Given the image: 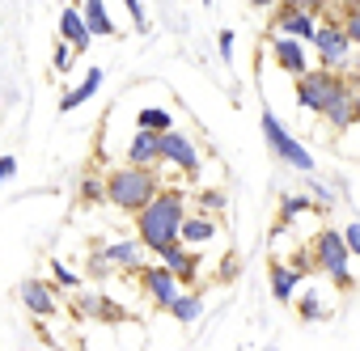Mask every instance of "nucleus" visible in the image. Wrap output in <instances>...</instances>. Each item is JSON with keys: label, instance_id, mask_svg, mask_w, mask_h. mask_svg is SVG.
<instances>
[{"label": "nucleus", "instance_id": "obj_1", "mask_svg": "<svg viewBox=\"0 0 360 351\" xmlns=\"http://www.w3.org/2000/svg\"><path fill=\"white\" fill-rule=\"evenodd\" d=\"M183 220H187V195L183 191H157V199L148 208L136 212V237L144 241V250L161 254L169 241H178L183 233Z\"/></svg>", "mask_w": 360, "mask_h": 351}, {"label": "nucleus", "instance_id": "obj_2", "mask_svg": "<svg viewBox=\"0 0 360 351\" xmlns=\"http://www.w3.org/2000/svg\"><path fill=\"white\" fill-rule=\"evenodd\" d=\"M157 191H161V183H157V173L148 169V165H119L115 173H106V204H115L119 212H140V208H148L153 199H157Z\"/></svg>", "mask_w": 360, "mask_h": 351}, {"label": "nucleus", "instance_id": "obj_3", "mask_svg": "<svg viewBox=\"0 0 360 351\" xmlns=\"http://www.w3.org/2000/svg\"><path fill=\"white\" fill-rule=\"evenodd\" d=\"M309 258L318 263V271H326V275H330V284H335V288H352V258H356V254L347 250L343 229H322V233L314 237Z\"/></svg>", "mask_w": 360, "mask_h": 351}, {"label": "nucleus", "instance_id": "obj_4", "mask_svg": "<svg viewBox=\"0 0 360 351\" xmlns=\"http://www.w3.org/2000/svg\"><path fill=\"white\" fill-rule=\"evenodd\" d=\"M259 123H263V144H267V152L271 157H280L284 165H292L297 173H314V157H309V148L263 106V114H259Z\"/></svg>", "mask_w": 360, "mask_h": 351}, {"label": "nucleus", "instance_id": "obj_5", "mask_svg": "<svg viewBox=\"0 0 360 351\" xmlns=\"http://www.w3.org/2000/svg\"><path fill=\"white\" fill-rule=\"evenodd\" d=\"M292 81H297V106L309 110V114H322L343 77H339L335 68H309V72H301V77H292Z\"/></svg>", "mask_w": 360, "mask_h": 351}, {"label": "nucleus", "instance_id": "obj_6", "mask_svg": "<svg viewBox=\"0 0 360 351\" xmlns=\"http://www.w3.org/2000/svg\"><path fill=\"white\" fill-rule=\"evenodd\" d=\"M352 34L343 30V22H330V18H322L318 22V34H314V51H318V64L322 68H343L347 64V55H352Z\"/></svg>", "mask_w": 360, "mask_h": 351}, {"label": "nucleus", "instance_id": "obj_7", "mask_svg": "<svg viewBox=\"0 0 360 351\" xmlns=\"http://www.w3.org/2000/svg\"><path fill=\"white\" fill-rule=\"evenodd\" d=\"M161 161H169L174 169H183V173H200V165H204L195 140L183 135V131H174V127L161 131Z\"/></svg>", "mask_w": 360, "mask_h": 351}, {"label": "nucleus", "instance_id": "obj_8", "mask_svg": "<svg viewBox=\"0 0 360 351\" xmlns=\"http://www.w3.org/2000/svg\"><path fill=\"white\" fill-rule=\"evenodd\" d=\"M140 284H144V292H148V300L153 305H161V309H169L178 296H183V279H178L165 263H157V267H144L140 271Z\"/></svg>", "mask_w": 360, "mask_h": 351}, {"label": "nucleus", "instance_id": "obj_9", "mask_svg": "<svg viewBox=\"0 0 360 351\" xmlns=\"http://www.w3.org/2000/svg\"><path fill=\"white\" fill-rule=\"evenodd\" d=\"M318 13H309V9H297V5H280V13H276V22H271V30L276 34H288V39H301V43H314V34H318Z\"/></svg>", "mask_w": 360, "mask_h": 351}, {"label": "nucleus", "instance_id": "obj_10", "mask_svg": "<svg viewBox=\"0 0 360 351\" xmlns=\"http://www.w3.org/2000/svg\"><path fill=\"white\" fill-rule=\"evenodd\" d=\"M322 119H326L335 131H347V127L356 123V89H352L347 81H339V89L330 93V102H326Z\"/></svg>", "mask_w": 360, "mask_h": 351}, {"label": "nucleus", "instance_id": "obj_11", "mask_svg": "<svg viewBox=\"0 0 360 351\" xmlns=\"http://www.w3.org/2000/svg\"><path fill=\"white\" fill-rule=\"evenodd\" d=\"M271 55H276V64H280L288 77H301V72H309V51H305V43H301V39L276 34V47H271Z\"/></svg>", "mask_w": 360, "mask_h": 351}, {"label": "nucleus", "instance_id": "obj_12", "mask_svg": "<svg viewBox=\"0 0 360 351\" xmlns=\"http://www.w3.org/2000/svg\"><path fill=\"white\" fill-rule=\"evenodd\" d=\"M157 258H161V263H165L178 279H183V284H191V279H195V271H200V254H195L187 241H169Z\"/></svg>", "mask_w": 360, "mask_h": 351}, {"label": "nucleus", "instance_id": "obj_13", "mask_svg": "<svg viewBox=\"0 0 360 351\" xmlns=\"http://www.w3.org/2000/svg\"><path fill=\"white\" fill-rule=\"evenodd\" d=\"M60 39H68L77 51H89L94 30H89V22H85V9H81V5H68V9L60 13Z\"/></svg>", "mask_w": 360, "mask_h": 351}, {"label": "nucleus", "instance_id": "obj_14", "mask_svg": "<svg viewBox=\"0 0 360 351\" xmlns=\"http://www.w3.org/2000/svg\"><path fill=\"white\" fill-rule=\"evenodd\" d=\"M102 81H106V72H102L98 64H89V68H85V77H81V85H72V89H68V93L60 98V110H64V114H72L77 106H85L89 98H98Z\"/></svg>", "mask_w": 360, "mask_h": 351}, {"label": "nucleus", "instance_id": "obj_15", "mask_svg": "<svg viewBox=\"0 0 360 351\" xmlns=\"http://www.w3.org/2000/svg\"><path fill=\"white\" fill-rule=\"evenodd\" d=\"M127 161H131V165H157V161H161V131L136 127V135H131V144H127Z\"/></svg>", "mask_w": 360, "mask_h": 351}, {"label": "nucleus", "instance_id": "obj_16", "mask_svg": "<svg viewBox=\"0 0 360 351\" xmlns=\"http://www.w3.org/2000/svg\"><path fill=\"white\" fill-rule=\"evenodd\" d=\"M217 233H221V225H217L208 212H195V216H187V220H183V233H178V241H187L191 250H200V246L217 241Z\"/></svg>", "mask_w": 360, "mask_h": 351}, {"label": "nucleus", "instance_id": "obj_17", "mask_svg": "<svg viewBox=\"0 0 360 351\" xmlns=\"http://www.w3.org/2000/svg\"><path fill=\"white\" fill-rule=\"evenodd\" d=\"M22 305L34 313V317H51L56 309H60V300H56V292L43 284V279H26L22 284Z\"/></svg>", "mask_w": 360, "mask_h": 351}, {"label": "nucleus", "instance_id": "obj_18", "mask_svg": "<svg viewBox=\"0 0 360 351\" xmlns=\"http://www.w3.org/2000/svg\"><path fill=\"white\" fill-rule=\"evenodd\" d=\"M115 271H131V267H140V258H144V241L136 237V241H110V246H102L98 250Z\"/></svg>", "mask_w": 360, "mask_h": 351}, {"label": "nucleus", "instance_id": "obj_19", "mask_svg": "<svg viewBox=\"0 0 360 351\" xmlns=\"http://www.w3.org/2000/svg\"><path fill=\"white\" fill-rule=\"evenodd\" d=\"M301 288V267H288V263H271V296L280 305H288Z\"/></svg>", "mask_w": 360, "mask_h": 351}, {"label": "nucleus", "instance_id": "obj_20", "mask_svg": "<svg viewBox=\"0 0 360 351\" xmlns=\"http://www.w3.org/2000/svg\"><path fill=\"white\" fill-rule=\"evenodd\" d=\"M165 313H169L178 326H195V322L204 317V296H200V292H183V296H178V300L165 309Z\"/></svg>", "mask_w": 360, "mask_h": 351}, {"label": "nucleus", "instance_id": "obj_21", "mask_svg": "<svg viewBox=\"0 0 360 351\" xmlns=\"http://www.w3.org/2000/svg\"><path fill=\"white\" fill-rule=\"evenodd\" d=\"M81 9H85V22H89V30H94V39H110L119 26L110 22V13H106V0H81Z\"/></svg>", "mask_w": 360, "mask_h": 351}, {"label": "nucleus", "instance_id": "obj_22", "mask_svg": "<svg viewBox=\"0 0 360 351\" xmlns=\"http://www.w3.org/2000/svg\"><path fill=\"white\" fill-rule=\"evenodd\" d=\"M136 127H148V131H169L174 127V114L165 106H144L136 110Z\"/></svg>", "mask_w": 360, "mask_h": 351}, {"label": "nucleus", "instance_id": "obj_23", "mask_svg": "<svg viewBox=\"0 0 360 351\" xmlns=\"http://www.w3.org/2000/svg\"><path fill=\"white\" fill-rule=\"evenodd\" d=\"M81 204H106V178L85 173V178H81Z\"/></svg>", "mask_w": 360, "mask_h": 351}, {"label": "nucleus", "instance_id": "obj_24", "mask_svg": "<svg viewBox=\"0 0 360 351\" xmlns=\"http://www.w3.org/2000/svg\"><path fill=\"white\" fill-rule=\"evenodd\" d=\"M77 55H81V51H77L68 39H60V43H56V55H51V68H56V72H68Z\"/></svg>", "mask_w": 360, "mask_h": 351}, {"label": "nucleus", "instance_id": "obj_25", "mask_svg": "<svg viewBox=\"0 0 360 351\" xmlns=\"http://www.w3.org/2000/svg\"><path fill=\"white\" fill-rule=\"evenodd\" d=\"M297 309H301V317H305V322H322V317H326V305L318 300V292H305Z\"/></svg>", "mask_w": 360, "mask_h": 351}, {"label": "nucleus", "instance_id": "obj_26", "mask_svg": "<svg viewBox=\"0 0 360 351\" xmlns=\"http://www.w3.org/2000/svg\"><path fill=\"white\" fill-rule=\"evenodd\" d=\"M301 212H309V199H305V195H288V199L280 204V225H288V220L301 216Z\"/></svg>", "mask_w": 360, "mask_h": 351}, {"label": "nucleus", "instance_id": "obj_27", "mask_svg": "<svg viewBox=\"0 0 360 351\" xmlns=\"http://www.w3.org/2000/svg\"><path fill=\"white\" fill-rule=\"evenodd\" d=\"M119 5H123V9L131 13V26H136V30L144 34V30H148V13H144V5H140V0H119Z\"/></svg>", "mask_w": 360, "mask_h": 351}, {"label": "nucleus", "instance_id": "obj_28", "mask_svg": "<svg viewBox=\"0 0 360 351\" xmlns=\"http://www.w3.org/2000/svg\"><path fill=\"white\" fill-rule=\"evenodd\" d=\"M343 30H347L352 43L360 47V5H347V13H343Z\"/></svg>", "mask_w": 360, "mask_h": 351}, {"label": "nucleus", "instance_id": "obj_29", "mask_svg": "<svg viewBox=\"0 0 360 351\" xmlns=\"http://www.w3.org/2000/svg\"><path fill=\"white\" fill-rule=\"evenodd\" d=\"M51 275H56V284H64V288H77V284H81V275H77V271H68L60 258L51 263Z\"/></svg>", "mask_w": 360, "mask_h": 351}, {"label": "nucleus", "instance_id": "obj_30", "mask_svg": "<svg viewBox=\"0 0 360 351\" xmlns=\"http://www.w3.org/2000/svg\"><path fill=\"white\" fill-rule=\"evenodd\" d=\"M343 241H347V250L360 258V220H352V225H343Z\"/></svg>", "mask_w": 360, "mask_h": 351}, {"label": "nucleus", "instance_id": "obj_31", "mask_svg": "<svg viewBox=\"0 0 360 351\" xmlns=\"http://www.w3.org/2000/svg\"><path fill=\"white\" fill-rule=\"evenodd\" d=\"M200 208H204V212H221V208H225V195H221V191H204V195H200Z\"/></svg>", "mask_w": 360, "mask_h": 351}, {"label": "nucleus", "instance_id": "obj_32", "mask_svg": "<svg viewBox=\"0 0 360 351\" xmlns=\"http://www.w3.org/2000/svg\"><path fill=\"white\" fill-rule=\"evenodd\" d=\"M13 173H18V157H0V187H5Z\"/></svg>", "mask_w": 360, "mask_h": 351}, {"label": "nucleus", "instance_id": "obj_33", "mask_svg": "<svg viewBox=\"0 0 360 351\" xmlns=\"http://www.w3.org/2000/svg\"><path fill=\"white\" fill-rule=\"evenodd\" d=\"M280 5H297V9H309V13H322L326 0H280Z\"/></svg>", "mask_w": 360, "mask_h": 351}, {"label": "nucleus", "instance_id": "obj_34", "mask_svg": "<svg viewBox=\"0 0 360 351\" xmlns=\"http://www.w3.org/2000/svg\"><path fill=\"white\" fill-rule=\"evenodd\" d=\"M217 43H221V55H225V60H233V30H221V34H217Z\"/></svg>", "mask_w": 360, "mask_h": 351}, {"label": "nucleus", "instance_id": "obj_35", "mask_svg": "<svg viewBox=\"0 0 360 351\" xmlns=\"http://www.w3.org/2000/svg\"><path fill=\"white\" fill-rule=\"evenodd\" d=\"M309 191H314V199H318V204H335V191H330L326 183H314Z\"/></svg>", "mask_w": 360, "mask_h": 351}, {"label": "nucleus", "instance_id": "obj_36", "mask_svg": "<svg viewBox=\"0 0 360 351\" xmlns=\"http://www.w3.org/2000/svg\"><path fill=\"white\" fill-rule=\"evenodd\" d=\"M246 5H255V9H276L280 0H246Z\"/></svg>", "mask_w": 360, "mask_h": 351}, {"label": "nucleus", "instance_id": "obj_37", "mask_svg": "<svg viewBox=\"0 0 360 351\" xmlns=\"http://www.w3.org/2000/svg\"><path fill=\"white\" fill-rule=\"evenodd\" d=\"M356 123H360V89H356Z\"/></svg>", "mask_w": 360, "mask_h": 351}]
</instances>
